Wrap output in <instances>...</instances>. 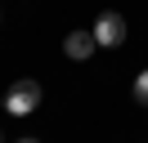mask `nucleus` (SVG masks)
<instances>
[{"mask_svg":"<svg viewBox=\"0 0 148 143\" xmlns=\"http://www.w3.org/2000/svg\"><path fill=\"white\" fill-rule=\"evenodd\" d=\"M36 107H40V80H32V76L14 80L9 94H5V112L9 116H32Z\"/></svg>","mask_w":148,"mask_h":143,"instance_id":"obj_1","label":"nucleus"},{"mask_svg":"<svg viewBox=\"0 0 148 143\" xmlns=\"http://www.w3.org/2000/svg\"><path fill=\"white\" fill-rule=\"evenodd\" d=\"M94 40L108 45V49H117V45H126V18L117 14V9H108V14H99V22H94Z\"/></svg>","mask_w":148,"mask_h":143,"instance_id":"obj_2","label":"nucleus"},{"mask_svg":"<svg viewBox=\"0 0 148 143\" xmlns=\"http://www.w3.org/2000/svg\"><path fill=\"white\" fill-rule=\"evenodd\" d=\"M94 49H99L94 31H72V36L63 40V54H67V58H76V63H85V58H90Z\"/></svg>","mask_w":148,"mask_h":143,"instance_id":"obj_3","label":"nucleus"},{"mask_svg":"<svg viewBox=\"0 0 148 143\" xmlns=\"http://www.w3.org/2000/svg\"><path fill=\"white\" fill-rule=\"evenodd\" d=\"M135 103L148 107V72H139V76H135Z\"/></svg>","mask_w":148,"mask_h":143,"instance_id":"obj_4","label":"nucleus"},{"mask_svg":"<svg viewBox=\"0 0 148 143\" xmlns=\"http://www.w3.org/2000/svg\"><path fill=\"white\" fill-rule=\"evenodd\" d=\"M18 143H40V139H18Z\"/></svg>","mask_w":148,"mask_h":143,"instance_id":"obj_5","label":"nucleus"},{"mask_svg":"<svg viewBox=\"0 0 148 143\" xmlns=\"http://www.w3.org/2000/svg\"><path fill=\"white\" fill-rule=\"evenodd\" d=\"M0 107H5V94H0Z\"/></svg>","mask_w":148,"mask_h":143,"instance_id":"obj_6","label":"nucleus"},{"mask_svg":"<svg viewBox=\"0 0 148 143\" xmlns=\"http://www.w3.org/2000/svg\"><path fill=\"white\" fill-rule=\"evenodd\" d=\"M0 143H5V134H0Z\"/></svg>","mask_w":148,"mask_h":143,"instance_id":"obj_7","label":"nucleus"}]
</instances>
